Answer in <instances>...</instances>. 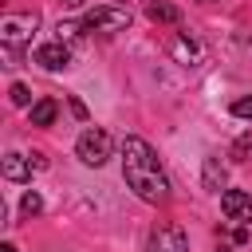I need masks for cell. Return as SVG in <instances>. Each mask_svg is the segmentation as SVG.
I'll return each instance as SVG.
<instances>
[{
    "label": "cell",
    "mask_w": 252,
    "mask_h": 252,
    "mask_svg": "<svg viewBox=\"0 0 252 252\" xmlns=\"http://www.w3.org/2000/svg\"><path fill=\"white\" fill-rule=\"evenodd\" d=\"M122 177L146 205L169 201V177H165V169H161V161L146 138H134V134L122 138Z\"/></svg>",
    "instance_id": "cell-1"
},
{
    "label": "cell",
    "mask_w": 252,
    "mask_h": 252,
    "mask_svg": "<svg viewBox=\"0 0 252 252\" xmlns=\"http://www.w3.org/2000/svg\"><path fill=\"white\" fill-rule=\"evenodd\" d=\"M110 150H114V142H110V134H106V130H98V126L83 130V134H79V142H75L79 161H83V165H94V169H98V165H106Z\"/></svg>",
    "instance_id": "cell-2"
},
{
    "label": "cell",
    "mask_w": 252,
    "mask_h": 252,
    "mask_svg": "<svg viewBox=\"0 0 252 252\" xmlns=\"http://www.w3.org/2000/svg\"><path fill=\"white\" fill-rule=\"evenodd\" d=\"M79 24H83V32H122V28H130V8L98 4V8H91Z\"/></svg>",
    "instance_id": "cell-3"
},
{
    "label": "cell",
    "mask_w": 252,
    "mask_h": 252,
    "mask_svg": "<svg viewBox=\"0 0 252 252\" xmlns=\"http://www.w3.org/2000/svg\"><path fill=\"white\" fill-rule=\"evenodd\" d=\"M39 28V16L35 12H24V16H4L0 20V39L8 43V47H16V43H24V39H32V32Z\"/></svg>",
    "instance_id": "cell-4"
},
{
    "label": "cell",
    "mask_w": 252,
    "mask_h": 252,
    "mask_svg": "<svg viewBox=\"0 0 252 252\" xmlns=\"http://www.w3.org/2000/svg\"><path fill=\"white\" fill-rule=\"evenodd\" d=\"M220 209H224V217L232 220V224H252V193H244V189H224L220 193Z\"/></svg>",
    "instance_id": "cell-5"
},
{
    "label": "cell",
    "mask_w": 252,
    "mask_h": 252,
    "mask_svg": "<svg viewBox=\"0 0 252 252\" xmlns=\"http://www.w3.org/2000/svg\"><path fill=\"white\" fill-rule=\"evenodd\" d=\"M35 63H39L43 71H63V67H71V47H67L63 39L39 43V47H35Z\"/></svg>",
    "instance_id": "cell-6"
},
{
    "label": "cell",
    "mask_w": 252,
    "mask_h": 252,
    "mask_svg": "<svg viewBox=\"0 0 252 252\" xmlns=\"http://www.w3.org/2000/svg\"><path fill=\"white\" fill-rule=\"evenodd\" d=\"M146 252H189V240H185V232H181V228H173V224H161V228L150 236Z\"/></svg>",
    "instance_id": "cell-7"
},
{
    "label": "cell",
    "mask_w": 252,
    "mask_h": 252,
    "mask_svg": "<svg viewBox=\"0 0 252 252\" xmlns=\"http://www.w3.org/2000/svg\"><path fill=\"white\" fill-rule=\"evenodd\" d=\"M32 169H35V161L24 154H4V161H0V173L8 181H32Z\"/></svg>",
    "instance_id": "cell-8"
},
{
    "label": "cell",
    "mask_w": 252,
    "mask_h": 252,
    "mask_svg": "<svg viewBox=\"0 0 252 252\" xmlns=\"http://www.w3.org/2000/svg\"><path fill=\"white\" fill-rule=\"evenodd\" d=\"M146 16H150L154 24H177V20H181V8H173V4H165V0H150V4H146Z\"/></svg>",
    "instance_id": "cell-9"
},
{
    "label": "cell",
    "mask_w": 252,
    "mask_h": 252,
    "mask_svg": "<svg viewBox=\"0 0 252 252\" xmlns=\"http://www.w3.org/2000/svg\"><path fill=\"white\" fill-rule=\"evenodd\" d=\"M55 114H59V102H55V98H39V102H32V126H51Z\"/></svg>",
    "instance_id": "cell-10"
},
{
    "label": "cell",
    "mask_w": 252,
    "mask_h": 252,
    "mask_svg": "<svg viewBox=\"0 0 252 252\" xmlns=\"http://www.w3.org/2000/svg\"><path fill=\"white\" fill-rule=\"evenodd\" d=\"M205 189H213V193L224 189V165L217 158H205Z\"/></svg>",
    "instance_id": "cell-11"
},
{
    "label": "cell",
    "mask_w": 252,
    "mask_h": 252,
    "mask_svg": "<svg viewBox=\"0 0 252 252\" xmlns=\"http://www.w3.org/2000/svg\"><path fill=\"white\" fill-rule=\"evenodd\" d=\"M173 55H177L181 63H197V59H201V51H197V43H193V39H185V35H181V39L173 43Z\"/></svg>",
    "instance_id": "cell-12"
},
{
    "label": "cell",
    "mask_w": 252,
    "mask_h": 252,
    "mask_svg": "<svg viewBox=\"0 0 252 252\" xmlns=\"http://www.w3.org/2000/svg\"><path fill=\"white\" fill-rule=\"evenodd\" d=\"M20 209H24L28 217H35V213H43V197H39V193H24V201H20Z\"/></svg>",
    "instance_id": "cell-13"
},
{
    "label": "cell",
    "mask_w": 252,
    "mask_h": 252,
    "mask_svg": "<svg viewBox=\"0 0 252 252\" xmlns=\"http://www.w3.org/2000/svg\"><path fill=\"white\" fill-rule=\"evenodd\" d=\"M8 98H12L16 106H28V102H32V91H28L24 83H12V91H8Z\"/></svg>",
    "instance_id": "cell-14"
},
{
    "label": "cell",
    "mask_w": 252,
    "mask_h": 252,
    "mask_svg": "<svg viewBox=\"0 0 252 252\" xmlns=\"http://www.w3.org/2000/svg\"><path fill=\"white\" fill-rule=\"evenodd\" d=\"M232 114H236V118H252V94L236 98V102H232Z\"/></svg>",
    "instance_id": "cell-15"
},
{
    "label": "cell",
    "mask_w": 252,
    "mask_h": 252,
    "mask_svg": "<svg viewBox=\"0 0 252 252\" xmlns=\"http://www.w3.org/2000/svg\"><path fill=\"white\" fill-rule=\"evenodd\" d=\"M248 146H252V138H248V134H244V138H236V146H232V158H236V161H244Z\"/></svg>",
    "instance_id": "cell-16"
},
{
    "label": "cell",
    "mask_w": 252,
    "mask_h": 252,
    "mask_svg": "<svg viewBox=\"0 0 252 252\" xmlns=\"http://www.w3.org/2000/svg\"><path fill=\"white\" fill-rule=\"evenodd\" d=\"M0 252H16V244H0Z\"/></svg>",
    "instance_id": "cell-17"
},
{
    "label": "cell",
    "mask_w": 252,
    "mask_h": 252,
    "mask_svg": "<svg viewBox=\"0 0 252 252\" xmlns=\"http://www.w3.org/2000/svg\"><path fill=\"white\" fill-rule=\"evenodd\" d=\"M63 4H71V8H75V4H83V0H63Z\"/></svg>",
    "instance_id": "cell-18"
}]
</instances>
